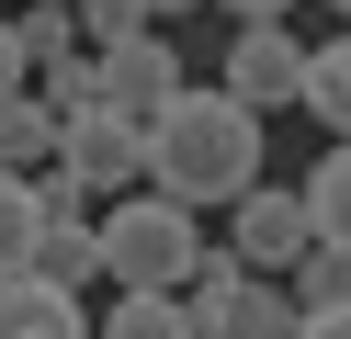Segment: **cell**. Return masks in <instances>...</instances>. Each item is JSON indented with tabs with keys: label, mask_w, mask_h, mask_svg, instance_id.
Returning <instances> with one entry per match:
<instances>
[{
	"label": "cell",
	"mask_w": 351,
	"mask_h": 339,
	"mask_svg": "<svg viewBox=\"0 0 351 339\" xmlns=\"http://www.w3.org/2000/svg\"><path fill=\"white\" fill-rule=\"evenodd\" d=\"M306 113H317L328 136H351V34L306 45Z\"/></svg>",
	"instance_id": "cell-12"
},
{
	"label": "cell",
	"mask_w": 351,
	"mask_h": 339,
	"mask_svg": "<svg viewBox=\"0 0 351 339\" xmlns=\"http://www.w3.org/2000/svg\"><path fill=\"white\" fill-rule=\"evenodd\" d=\"M306 203H317V238L351 249V136H328V158L306 170Z\"/></svg>",
	"instance_id": "cell-14"
},
{
	"label": "cell",
	"mask_w": 351,
	"mask_h": 339,
	"mask_svg": "<svg viewBox=\"0 0 351 339\" xmlns=\"http://www.w3.org/2000/svg\"><path fill=\"white\" fill-rule=\"evenodd\" d=\"M102 339H204V316H193V294H170V283H125L114 305H102Z\"/></svg>",
	"instance_id": "cell-9"
},
{
	"label": "cell",
	"mask_w": 351,
	"mask_h": 339,
	"mask_svg": "<svg viewBox=\"0 0 351 339\" xmlns=\"http://www.w3.org/2000/svg\"><path fill=\"white\" fill-rule=\"evenodd\" d=\"M34 79V57H23V23H0V90H23Z\"/></svg>",
	"instance_id": "cell-18"
},
{
	"label": "cell",
	"mask_w": 351,
	"mask_h": 339,
	"mask_svg": "<svg viewBox=\"0 0 351 339\" xmlns=\"http://www.w3.org/2000/svg\"><path fill=\"white\" fill-rule=\"evenodd\" d=\"M34 238H46V192H34V170H0V271H23Z\"/></svg>",
	"instance_id": "cell-13"
},
{
	"label": "cell",
	"mask_w": 351,
	"mask_h": 339,
	"mask_svg": "<svg viewBox=\"0 0 351 339\" xmlns=\"http://www.w3.org/2000/svg\"><path fill=\"white\" fill-rule=\"evenodd\" d=\"M193 260H204V238H193V203L182 192H125L114 215H102V283H193Z\"/></svg>",
	"instance_id": "cell-2"
},
{
	"label": "cell",
	"mask_w": 351,
	"mask_h": 339,
	"mask_svg": "<svg viewBox=\"0 0 351 339\" xmlns=\"http://www.w3.org/2000/svg\"><path fill=\"white\" fill-rule=\"evenodd\" d=\"M328 12H340V23H351V0H328Z\"/></svg>",
	"instance_id": "cell-22"
},
{
	"label": "cell",
	"mask_w": 351,
	"mask_h": 339,
	"mask_svg": "<svg viewBox=\"0 0 351 339\" xmlns=\"http://www.w3.org/2000/svg\"><path fill=\"white\" fill-rule=\"evenodd\" d=\"M57 125H69V113H57L46 90H0V170H46Z\"/></svg>",
	"instance_id": "cell-10"
},
{
	"label": "cell",
	"mask_w": 351,
	"mask_h": 339,
	"mask_svg": "<svg viewBox=\"0 0 351 339\" xmlns=\"http://www.w3.org/2000/svg\"><path fill=\"white\" fill-rule=\"evenodd\" d=\"M261 147H272V136H261V113L238 102L227 79H204V90L182 79V102L147 125V181L182 192V203H238L261 181Z\"/></svg>",
	"instance_id": "cell-1"
},
{
	"label": "cell",
	"mask_w": 351,
	"mask_h": 339,
	"mask_svg": "<svg viewBox=\"0 0 351 339\" xmlns=\"http://www.w3.org/2000/svg\"><path fill=\"white\" fill-rule=\"evenodd\" d=\"M193 316H204V339H306V305L283 271H250L238 249H204L193 260Z\"/></svg>",
	"instance_id": "cell-3"
},
{
	"label": "cell",
	"mask_w": 351,
	"mask_h": 339,
	"mask_svg": "<svg viewBox=\"0 0 351 339\" xmlns=\"http://www.w3.org/2000/svg\"><path fill=\"white\" fill-rule=\"evenodd\" d=\"M147 12H159V23H182V12H204V0H147Z\"/></svg>",
	"instance_id": "cell-21"
},
{
	"label": "cell",
	"mask_w": 351,
	"mask_h": 339,
	"mask_svg": "<svg viewBox=\"0 0 351 339\" xmlns=\"http://www.w3.org/2000/svg\"><path fill=\"white\" fill-rule=\"evenodd\" d=\"M215 12H238V23H283L295 0H215Z\"/></svg>",
	"instance_id": "cell-20"
},
{
	"label": "cell",
	"mask_w": 351,
	"mask_h": 339,
	"mask_svg": "<svg viewBox=\"0 0 351 339\" xmlns=\"http://www.w3.org/2000/svg\"><path fill=\"white\" fill-rule=\"evenodd\" d=\"M0 339H102V328L80 316L69 283H46V271H0Z\"/></svg>",
	"instance_id": "cell-8"
},
{
	"label": "cell",
	"mask_w": 351,
	"mask_h": 339,
	"mask_svg": "<svg viewBox=\"0 0 351 339\" xmlns=\"http://www.w3.org/2000/svg\"><path fill=\"white\" fill-rule=\"evenodd\" d=\"M227 90H238L250 113L306 102V45L283 34V23H238V45H227Z\"/></svg>",
	"instance_id": "cell-7"
},
{
	"label": "cell",
	"mask_w": 351,
	"mask_h": 339,
	"mask_svg": "<svg viewBox=\"0 0 351 339\" xmlns=\"http://www.w3.org/2000/svg\"><path fill=\"white\" fill-rule=\"evenodd\" d=\"M91 79H102V102L136 113V125H159V113L182 102V57H170L159 23H147V34H125V45H91Z\"/></svg>",
	"instance_id": "cell-5"
},
{
	"label": "cell",
	"mask_w": 351,
	"mask_h": 339,
	"mask_svg": "<svg viewBox=\"0 0 351 339\" xmlns=\"http://www.w3.org/2000/svg\"><path fill=\"white\" fill-rule=\"evenodd\" d=\"M23 271H46V283H102V226H80V215H46V238H34V260Z\"/></svg>",
	"instance_id": "cell-11"
},
{
	"label": "cell",
	"mask_w": 351,
	"mask_h": 339,
	"mask_svg": "<svg viewBox=\"0 0 351 339\" xmlns=\"http://www.w3.org/2000/svg\"><path fill=\"white\" fill-rule=\"evenodd\" d=\"M147 23H159L147 0H80V34L91 45H125V34H147Z\"/></svg>",
	"instance_id": "cell-17"
},
{
	"label": "cell",
	"mask_w": 351,
	"mask_h": 339,
	"mask_svg": "<svg viewBox=\"0 0 351 339\" xmlns=\"http://www.w3.org/2000/svg\"><path fill=\"white\" fill-rule=\"evenodd\" d=\"M238 260H250V271H295L306 260V249H317V203H306V181H295V192H272V181H250V192H238Z\"/></svg>",
	"instance_id": "cell-6"
},
{
	"label": "cell",
	"mask_w": 351,
	"mask_h": 339,
	"mask_svg": "<svg viewBox=\"0 0 351 339\" xmlns=\"http://www.w3.org/2000/svg\"><path fill=\"white\" fill-rule=\"evenodd\" d=\"M283 283H295V305H351V249H340V238H317L295 271H283Z\"/></svg>",
	"instance_id": "cell-15"
},
{
	"label": "cell",
	"mask_w": 351,
	"mask_h": 339,
	"mask_svg": "<svg viewBox=\"0 0 351 339\" xmlns=\"http://www.w3.org/2000/svg\"><path fill=\"white\" fill-rule=\"evenodd\" d=\"M306 339H351V305H306Z\"/></svg>",
	"instance_id": "cell-19"
},
{
	"label": "cell",
	"mask_w": 351,
	"mask_h": 339,
	"mask_svg": "<svg viewBox=\"0 0 351 339\" xmlns=\"http://www.w3.org/2000/svg\"><path fill=\"white\" fill-rule=\"evenodd\" d=\"M57 170L80 181V192H136L147 181V125L114 102H80L69 125H57Z\"/></svg>",
	"instance_id": "cell-4"
},
{
	"label": "cell",
	"mask_w": 351,
	"mask_h": 339,
	"mask_svg": "<svg viewBox=\"0 0 351 339\" xmlns=\"http://www.w3.org/2000/svg\"><path fill=\"white\" fill-rule=\"evenodd\" d=\"M23 57L34 68H69L80 57V0H34V12H23Z\"/></svg>",
	"instance_id": "cell-16"
}]
</instances>
